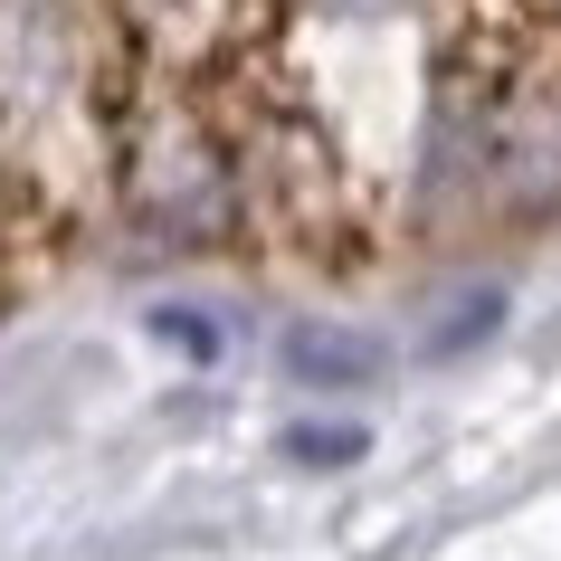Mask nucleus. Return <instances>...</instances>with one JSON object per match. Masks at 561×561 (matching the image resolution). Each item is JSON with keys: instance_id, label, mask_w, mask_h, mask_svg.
<instances>
[{"instance_id": "nucleus-3", "label": "nucleus", "mask_w": 561, "mask_h": 561, "mask_svg": "<svg viewBox=\"0 0 561 561\" xmlns=\"http://www.w3.org/2000/svg\"><path fill=\"white\" fill-rule=\"evenodd\" d=\"M152 333H162V343H181L191 362L219 353V324H209V314H191V305H162V314H152Z\"/></svg>"}, {"instance_id": "nucleus-4", "label": "nucleus", "mask_w": 561, "mask_h": 561, "mask_svg": "<svg viewBox=\"0 0 561 561\" xmlns=\"http://www.w3.org/2000/svg\"><path fill=\"white\" fill-rule=\"evenodd\" d=\"M296 457H333L343 467V457H362V438L353 428H296Z\"/></svg>"}, {"instance_id": "nucleus-2", "label": "nucleus", "mask_w": 561, "mask_h": 561, "mask_svg": "<svg viewBox=\"0 0 561 561\" xmlns=\"http://www.w3.org/2000/svg\"><path fill=\"white\" fill-rule=\"evenodd\" d=\"M286 362H296V381H371V371H381L371 343H333V333H296Z\"/></svg>"}, {"instance_id": "nucleus-1", "label": "nucleus", "mask_w": 561, "mask_h": 561, "mask_svg": "<svg viewBox=\"0 0 561 561\" xmlns=\"http://www.w3.org/2000/svg\"><path fill=\"white\" fill-rule=\"evenodd\" d=\"M115 209L124 229L172 257H229L257 248L248 191H238L229 124L191 77H152L124 58V124H115Z\"/></svg>"}]
</instances>
